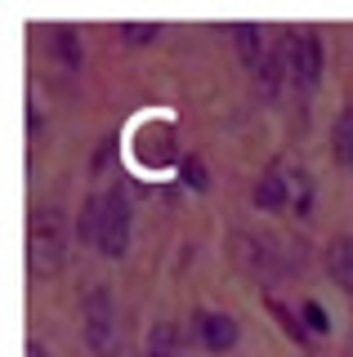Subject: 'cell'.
I'll return each instance as SVG.
<instances>
[{
    "label": "cell",
    "instance_id": "obj_4",
    "mask_svg": "<svg viewBox=\"0 0 353 357\" xmlns=\"http://www.w3.org/2000/svg\"><path fill=\"white\" fill-rule=\"evenodd\" d=\"M98 250L107 259H121L130 250V197L126 188H103V223H98Z\"/></svg>",
    "mask_w": 353,
    "mask_h": 357
},
{
    "label": "cell",
    "instance_id": "obj_10",
    "mask_svg": "<svg viewBox=\"0 0 353 357\" xmlns=\"http://www.w3.org/2000/svg\"><path fill=\"white\" fill-rule=\"evenodd\" d=\"M326 268H331V277L353 295V232L326 245Z\"/></svg>",
    "mask_w": 353,
    "mask_h": 357
},
{
    "label": "cell",
    "instance_id": "obj_19",
    "mask_svg": "<svg viewBox=\"0 0 353 357\" xmlns=\"http://www.w3.org/2000/svg\"><path fill=\"white\" fill-rule=\"evenodd\" d=\"M27 357H50V353H45V344H36V340H31V344H27Z\"/></svg>",
    "mask_w": 353,
    "mask_h": 357
},
{
    "label": "cell",
    "instance_id": "obj_17",
    "mask_svg": "<svg viewBox=\"0 0 353 357\" xmlns=\"http://www.w3.org/2000/svg\"><path fill=\"white\" fill-rule=\"evenodd\" d=\"M269 312H273V317H278L282 321V326H286V335H291V340H300V344H308V331L300 326V321H295L291 317V312H286L282 304H278V299H269Z\"/></svg>",
    "mask_w": 353,
    "mask_h": 357
},
{
    "label": "cell",
    "instance_id": "obj_13",
    "mask_svg": "<svg viewBox=\"0 0 353 357\" xmlns=\"http://www.w3.org/2000/svg\"><path fill=\"white\" fill-rule=\"evenodd\" d=\"M286 188H291V210L295 215H308V206H313V178H308V170H291L286 174Z\"/></svg>",
    "mask_w": 353,
    "mask_h": 357
},
{
    "label": "cell",
    "instance_id": "obj_11",
    "mask_svg": "<svg viewBox=\"0 0 353 357\" xmlns=\"http://www.w3.org/2000/svg\"><path fill=\"white\" fill-rule=\"evenodd\" d=\"M331 156L340 165H353V107H345L336 116V130H331Z\"/></svg>",
    "mask_w": 353,
    "mask_h": 357
},
{
    "label": "cell",
    "instance_id": "obj_9",
    "mask_svg": "<svg viewBox=\"0 0 353 357\" xmlns=\"http://www.w3.org/2000/svg\"><path fill=\"white\" fill-rule=\"evenodd\" d=\"M260 210H282L286 201H291V188H286V174L282 170H264V178L255 183V192H250Z\"/></svg>",
    "mask_w": 353,
    "mask_h": 357
},
{
    "label": "cell",
    "instance_id": "obj_8",
    "mask_svg": "<svg viewBox=\"0 0 353 357\" xmlns=\"http://www.w3.org/2000/svg\"><path fill=\"white\" fill-rule=\"evenodd\" d=\"M228 36H233V45H237V59L250 67V72H260V63H264V31L255 27V22H233L228 27Z\"/></svg>",
    "mask_w": 353,
    "mask_h": 357
},
{
    "label": "cell",
    "instance_id": "obj_2",
    "mask_svg": "<svg viewBox=\"0 0 353 357\" xmlns=\"http://www.w3.org/2000/svg\"><path fill=\"white\" fill-rule=\"evenodd\" d=\"M85 344L94 357H121V321H117V304L112 290L103 282L85 290Z\"/></svg>",
    "mask_w": 353,
    "mask_h": 357
},
{
    "label": "cell",
    "instance_id": "obj_16",
    "mask_svg": "<svg viewBox=\"0 0 353 357\" xmlns=\"http://www.w3.org/2000/svg\"><path fill=\"white\" fill-rule=\"evenodd\" d=\"M54 36H59V40H54V50H59V59L68 63V67H81V50H76V36H72V27H59Z\"/></svg>",
    "mask_w": 353,
    "mask_h": 357
},
{
    "label": "cell",
    "instance_id": "obj_6",
    "mask_svg": "<svg viewBox=\"0 0 353 357\" xmlns=\"http://www.w3.org/2000/svg\"><path fill=\"white\" fill-rule=\"evenodd\" d=\"M237 335H241V326H237V317H228V312H202V317H197V340H202L211 353H228L237 344Z\"/></svg>",
    "mask_w": 353,
    "mask_h": 357
},
{
    "label": "cell",
    "instance_id": "obj_3",
    "mask_svg": "<svg viewBox=\"0 0 353 357\" xmlns=\"http://www.w3.org/2000/svg\"><path fill=\"white\" fill-rule=\"evenodd\" d=\"M130 156H135L139 170L157 174V170H170V165H183L179 156V139L165 121H139V130L130 134Z\"/></svg>",
    "mask_w": 353,
    "mask_h": 357
},
{
    "label": "cell",
    "instance_id": "obj_5",
    "mask_svg": "<svg viewBox=\"0 0 353 357\" xmlns=\"http://www.w3.org/2000/svg\"><path fill=\"white\" fill-rule=\"evenodd\" d=\"M291 81L295 89H313L322 81V40L313 31H295L291 36Z\"/></svg>",
    "mask_w": 353,
    "mask_h": 357
},
{
    "label": "cell",
    "instance_id": "obj_1",
    "mask_svg": "<svg viewBox=\"0 0 353 357\" xmlns=\"http://www.w3.org/2000/svg\"><path fill=\"white\" fill-rule=\"evenodd\" d=\"M68 264V223L59 206H36L27 215V273L54 277Z\"/></svg>",
    "mask_w": 353,
    "mask_h": 357
},
{
    "label": "cell",
    "instance_id": "obj_15",
    "mask_svg": "<svg viewBox=\"0 0 353 357\" xmlns=\"http://www.w3.org/2000/svg\"><path fill=\"white\" fill-rule=\"evenodd\" d=\"M179 178L193 188V192H206V165H202V156H183V165H179Z\"/></svg>",
    "mask_w": 353,
    "mask_h": 357
},
{
    "label": "cell",
    "instance_id": "obj_20",
    "mask_svg": "<svg viewBox=\"0 0 353 357\" xmlns=\"http://www.w3.org/2000/svg\"><path fill=\"white\" fill-rule=\"evenodd\" d=\"M148 357H170V353H157V349H152V353H148Z\"/></svg>",
    "mask_w": 353,
    "mask_h": 357
},
{
    "label": "cell",
    "instance_id": "obj_7",
    "mask_svg": "<svg viewBox=\"0 0 353 357\" xmlns=\"http://www.w3.org/2000/svg\"><path fill=\"white\" fill-rule=\"evenodd\" d=\"M260 89H264V98H273L282 89V76H291V40H278V45H269V54H264V63H260Z\"/></svg>",
    "mask_w": 353,
    "mask_h": 357
},
{
    "label": "cell",
    "instance_id": "obj_18",
    "mask_svg": "<svg viewBox=\"0 0 353 357\" xmlns=\"http://www.w3.org/2000/svg\"><path fill=\"white\" fill-rule=\"evenodd\" d=\"M300 317H304V326L313 331V335H326V331H331V326H326L322 304H313V299H304V304H300Z\"/></svg>",
    "mask_w": 353,
    "mask_h": 357
},
{
    "label": "cell",
    "instance_id": "obj_14",
    "mask_svg": "<svg viewBox=\"0 0 353 357\" xmlns=\"http://www.w3.org/2000/svg\"><path fill=\"white\" fill-rule=\"evenodd\" d=\"M157 22H121V40L126 45H152L157 40Z\"/></svg>",
    "mask_w": 353,
    "mask_h": 357
},
{
    "label": "cell",
    "instance_id": "obj_12",
    "mask_svg": "<svg viewBox=\"0 0 353 357\" xmlns=\"http://www.w3.org/2000/svg\"><path fill=\"white\" fill-rule=\"evenodd\" d=\"M98 223H103V192L85 197L81 215H76V237L90 241V245H98Z\"/></svg>",
    "mask_w": 353,
    "mask_h": 357
}]
</instances>
